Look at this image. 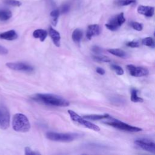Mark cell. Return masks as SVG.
I'll list each match as a JSON object with an SVG mask.
<instances>
[{"label":"cell","mask_w":155,"mask_h":155,"mask_svg":"<svg viewBox=\"0 0 155 155\" xmlns=\"http://www.w3.org/2000/svg\"><path fill=\"white\" fill-rule=\"evenodd\" d=\"M30 98L37 102L49 106L67 107L70 105V102L65 99L53 94L37 93L31 96Z\"/></svg>","instance_id":"cell-1"},{"label":"cell","mask_w":155,"mask_h":155,"mask_svg":"<svg viewBox=\"0 0 155 155\" xmlns=\"http://www.w3.org/2000/svg\"><path fill=\"white\" fill-rule=\"evenodd\" d=\"M12 127L16 131L25 133L30 130V124L25 115L21 113H17L13 116Z\"/></svg>","instance_id":"cell-2"},{"label":"cell","mask_w":155,"mask_h":155,"mask_svg":"<svg viewBox=\"0 0 155 155\" xmlns=\"http://www.w3.org/2000/svg\"><path fill=\"white\" fill-rule=\"evenodd\" d=\"M80 134L76 133H61L53 131H48L46 133V137L48 139L62 142H69L78 138Z\"/></svg>","instance_id":"cell-3"},{"label":"cell","mask_w":155,"mask_h":155,"mask_svg":"<svg viewBox=\"0 0 155 155\" xmlns=\"http://www.w3.org/2000/svg\"><path fill=\"white\" fill-rule=\"evenodd\" d=\"M110 119L111 120L105 122L104 123L113 127L117 128L119 130H124L128 132H139L142 130V129L140 128L128 125V124H126L120 120L113 119L112 117H110Z\"/></svg>","instance_id":"cell-4"},{"label":"cell","mask_w":155,"mask_h":155,"mask_svg":"<svg viewBox=\"0 0 155 155\" xmlns=\"http://www.w3.org/2000/svg\"><path fill=\"white\" fill-rule=\"evenodd\" d=\"M68 113L70 115L71 119L73 121H74L80 125H82L84 126L85 127L89 128L90 130H93L96 131H99L100 130V128L97 125H96V124H94L88 120H87L85 118H84L83 117H81V116L78 114L74 111L69 110H68Z\"/></svg>","instance_id":"cell-5"},{"label":"cell","mask_w":155,"mask_h":155,"mask_svg":"<svg viewBox=\"0 0 155 155\" xmlns=\"http://www.w3.org/2000/svg\"><path fill=\"white\" fill-rule=\"evenodd\" d=\"M125 22V18L124 13H120L117 15L111 18L108 23L105 24L106 27L111 31L117 30L124 22Z\"/></svg>","instance_id":"cell-6"},{"label":"cell","mask_w":155,"mask_h":155,"mask_svg":"<svg viewBox=\"0 0 155 155\" xmlns=\"http://www.w3.org/2000/svg\"><path fill=\"white\" fill-rule=\"evenodd\" d=\"M10 113L7 107L0 104V128L7 129L10 125Z\"/></svg>","instance_id":"cell-7"},{"label":"cell","mask_w":155,"mask_h":155,"mask_svg":"<svg viewBox=\"0 0 155 155\" xmlns=\"http://www.w3.org/2000/svg\"><path fill=\"white\" fill-rule=\"evenodd\" d=\"M6 65L10 69L25 72H31L33 71V67L29 64L24 62H8Z\"/></svg>","instance_id":"cell-8"},{"label":"cell","mask_w":155,"mask_h":155,"mask_svg":"<svg viewBox=\"0 0 155 155\" xmlns=\"http://www.w3.org/2000/svg\"><path fill=\"white\" fill-rule=\"evenodd\" d=\"M127 68L130 74L134 77L145 76L148 75L149 73L148 69L145 68L141 67H136L131 64L127 65Z\"/></svg>","instance_id":"cell-9"},{"label":"cell","mask_w":155,"mask_h":155,"mask_svg":"<svg viewBox=\"0 0 155 155\" xmlns=\"http://www.w3.org/2000/svg\"><path fill=\"white\" fill-rule=\"evenodd\" d=\"M134 143L143 150L153 154L155 153V143L154 142L143 139H137L135 140Z\"/></svg>","instance_id":"cell-10"},{"label":"cell","mask_w":155,"mask_h":155,"mask_svg":"<svg viewBox=\"0 0 155 155\" xmlns=\"http://www.w3.org/2000/svg\"><path fill=\"white\" fill-rule=\"evenodd\" d=\"M101 27L98 24H91L88 25L87 33L86 37L88 39L90 40L93 36L99 35L101 33Z\"/></svg>","instance_id":"cell-11"},{"label":"cell","mask_w":155,"mask_h":155,"mask_svg":"<svg viewBox=\"0 0 155 155\" xmlns=\"http://www.w3.org/2000/svg\"><path fill=\"white\" fill-rule=\"evenodd\" d=\"M137 11L140 15H144L147 17H152L154 13V7L151 6L139 5L137 7Z\"/></svg>","instance_id":"cell-12"},{"label":"cell","mask_w":155,"mask_h":155,"mask_svg":"<svg viewBox=\"0 0 155 155\" xmlns=\"http://www.w3.org/2000/svg\"><path fill=\"white\" fill-rule=\"evenodd\" d=\"M48 34L53 42L54 44L59 47L61 45V36L59 33L54 30L53 28L50 27L48 29Z\"/></svg>","instance_id":"cell-13"},{"label":"cell","mask_w":155,"mask_h":155,"mask_svg":"<svg viewBox=\"0 0 155 155\" xmlns=\"http://www.w3.org/2000/svg\"><path fill=\"white\" fill-rule=\"evenodd\" d=\"M17 38H18V34L13 30H8V31L0 33V39H1L13 41L17 39Z\"/></svg>","instance_id":"cell-14"},{"label":"cell","mask_w":155,"mask_h":155,"mask_svg":"<svg viewBox=\"0 0 155 155\" xmlns=\"http://www.w3.org/2000/svg\"><path fill=\"white\" fill-rule=\"evenodd\" d=\"M48 33L46 30L43 29H36L33 33V36L35 38H38L41 42L45 41L47 38Z\"/></svg>","instance_id":"cell-15"},{"label":"cell","mask_w":155,"mask_h":155,"mask_svg":"<svg viewBox=\"0 0 155 155\" xmlns=\"http://www.w3.org/2000/svg\"><path fill=\"white\" fill-rule=\"evenodd\" d=\"M110 115L108 114H89V115H85L83 116L84 118L92 120H98L104 119H108L110 117Z\"/></svg>","instance_id":"cell-16"},{"label":"cell","mask_w":155,"mask_h":155,"mask_svg":"<svg viewBox=\"0 0 155 155\" xmlns=\"http://www.w3.org/2000/svg\"><path fill=\"white\" fill-rule=\"evenodd\" d=\"M83 36V33L82 31L79 29V28H76L75 29L72 33V39L73 41L76 43V44H79Z\"/></svg>","instance_id":"cell-17"},{"label":"cell","mask_w":155,"mask_h":155,"mask_svg":"<svg viewBox=\"0 0 155 155\" xmlns=\"http://www.w3.org/2000/svg\"><path fill=\"white\" fill-rule=\"evenodd\" d=\"M107 51L110 53L112 54L113 55H114L119 58H125L127 57V53L123 50H121L119 48H110V49H108Z\"/></svg>","instance_id":"cell-18"},{"label":"cell","mask_w":155,"mask_h":155,"mask_svg":"<svg viewBox=\"0 0 155 155\" xmlns=\"http://www.w3.org/2000/svg\"><path fill=\"white\" fill-rule=\"evenodd\" d=\"M12 16L11 11L7 9H0V21H5L8 20Z\"/></svg>","instance_id":"cell-19"},{"label":"cell","mask_w":155,"mask_h":155,"mask_svg":"<svg viewBox=\"0 0 155 155\" xmlns=\"http://www.w3.org/2000/svg\"><path fill=\"white\" fill-rule=\"evenodd\" d=\"M59 13H60V12L58 9H54L50 12V16L51 18V24L54 26H56L57 24Z\"/></svg>","instance_id":"cell-20"},{"label":"cell","mask_w":155,"mask_h":155,"mask_svg":"<svg viewBox=\"0 0 155 155\" xmlns=\"http://www.w3.org/2000/svg\"><path fill=\"white\" fill-rule=\"evenodd\" d=\"M131 101L133 102H142L143 99L139 97L137 95V90L135 88H133L131 91Z\"/></svg>","instance_id":"cell-21"},{"label":"cell","mask_w":155,"mask_h":155,"mask_svg":"<svg viewBox=\"0 0 155 155\" xmlns=\"http://www.w3.org/2000/svg\"><path fill=\"white\" fill-rule=\"evenodd\" d=\"M142 44L144 45L148 46L151 48H154L155 46L154 40L151 37H147L143 38L142 40Z\"/></svg>","instance_id":"cell-22"},{"label":"cell","mask_w":155,"mask_h":155,"mask_svg":"<svg viewBox=\"0 0 155 155\" xmlns=\"http://www.w3.org/2000/svg\"><path fill=\"white\" fill-rule=\"evenodd\" d=\"M93 59L97 62H109L111 61V60L105 56H101V55H94L93 56Z\"/></svg>","instance_id":"cell-23"},{"label":"cell","mask_w":155,"mask_h":155,"mask_svg":"<svg viewBox=\"0 0 155 155\" xmlns=\"http://www.w3.org/2000/svg\"><path fill=\"white\" fill-rule=\"evenodd\" d=\"M111 68L116 72L117 75H122L124 73V71L123 68L116 64H111Z\"/></svg>","instance_id":"cell-24"},{"label":"cell","mask_w":155,"mask_h":155,"mask_svg":"<svg viewBox=\"0 0 155 155\" xmlns=\"http://www.w3.org/2000/svg\"><path fill=\"white\" fill-rule=\"evenodd\" d=\"M5 4L14 7H19L21 5V2L16 0H6L4 2Z\"/></svg>","instance_id":"cell-25"},{"label":"cell","mask_w":155,"mask_h":155,"mask_svg":"<svg viewBox=\"0 0 155 155\" xmlns=\"http://www.w3.org/2000/svg\"><path fill=\"white\" fill-rule=\"evenodd\" d=\"M136 1V0H120L118 1L117 4L121 6H125L135 3Z\"/></svg>","instance_id":"cell-26"},{"label":"cell","mask_w":155,"mask_h":155,"mask_svg":"<svg viewBox=\"0 0 155 155\" xmlns=\"http://www.w3.org/2000/svg\"><path fill=\"white\" fill-rule=\"evenodd\" d=\"M132 28L137 31H141L143 28V25L142 24L137 22H132L131 23Z\"/></svg>","instance_id":"cell-27"},{"label":"cell","mask_w":155,"mask_h":155,"mask_svg":"<svg viewBox=\"0 0 155 155\" xmlns=\"http://www.w3.org/2000/svg\"><path fill=\"white\" fill-rule=\"evenodd\" d=\"M25 154L26 155H36V154H40L39 152L34 151H33L29 147H25Z\"/></svg>","instance_id":"cell-28"},{"label":"cell","mask_w":155,"mask_h":155,"mask_svg":"<svg viewBox=\"0 0 155 155\" xmlns=\"http://www.w3.org/2000/svg\"><path fill=\"white\" fill-rule=\"evenodd\" d=\"M70 8V4H63L61 7V12L62 13H67L69 10Z\"/></svg>","instance_id":"cell-29"},{"label":"cell","mask_w":155,"mask_h":155,"mask_svg":"<svg viewBox=\"0 0 155 155\" xmlns=\"http://www.w3.org/2000/svg\"><path fill=\"white\" fill-rule=\"evenodd\" d=\"M127 46L129 47H132V48H136V47H138L139 46V43L138 41H130L128 42L126 44Z\"/></svg>","instance_id":"cell-30"},{"label":"cell","mask_w":155,"mask_h":155,"mask_svg":"<svg viewBox=\"0 0 155 155\" xmlns=\"http://www.w3.org/2000/svg\"><path fill=\"white\" fill-rule=\"evenodd\" d=\"M91 50L93 53H94L96 54H99L102 52V48L97 45L93 46L91 48Z\"/></svg>","instance_id":"cell-31"},{"label":"cell","mask_w":155,"mask_h":155,"mask_svg":"<svg viewBox=\"0 0 155 155\" xmlns=\"http://www.w3.org/2000/svg\"><path fill=\"white\" fill-rule=\"evenodd\" d=\"M7 53H8L7 49L5 47L0 45V54H6Z\"/></svg>","instance_id":"cell-32"},{"label":"cell","mask_w":155,"mask_h":155,"mask_svg":"<svg viewBox=\"0 0 155 155\" xmlns=\"http://www.w3.org/2000/svg\"><path fill=\"white\" fill-rule=\"evenodd\" d=\"M96 71L98 74H99L101 75H104L105 73V70L102 68H101V67H97L96 69Z\"/></svg>","instance_id":"cell-33"}]
</instances>
